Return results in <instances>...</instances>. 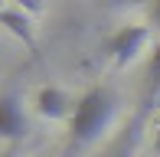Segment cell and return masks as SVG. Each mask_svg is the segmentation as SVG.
<instances>
[{"label":"cell","instance_id":"obj_1","mask_svg":"<svg viewBox=\"0 0 160 157\" xmlns=\"http://www.w3.org/2000/svg\"><path fill=\"white\" fill-rule=\"evenodd\" d=\"M114 111H118V95H114L111 85L98 82L92 89H85L69 118V151H82V147L95 144L111 128Z\"/></svg>","mask_w":160,"mask_h":157},{"label":"cell","instance_id":"obj_2","mask_svg":"<svg viewBox=\"0 0 160 157\" xmlns=\"http://www.w3.org/2000/svg\"><path fill=\"white\" fill-rule=\"evenodd\" d=\"M150 26H144V23H124V26H118V30L108 36L105 43V49H108V56H111V62L114 66H131V62H137L141 59V53L150 46Z\"/></svg>","mask_w":160,"mask_h":157},{"label":"cell","instance_id":"obj_3","mask_svg":"<svg viewBox=\"0 0 160 157\" xmlns=\"http://www.w3.org/2000/svg\"><path fill=\"white\" fill-rule=\"evenodd\" d=\"M26 131H30V124H26L20 98L17 95H0V138L17 147V141H23Z\"/></svg>","mask_w":160,"mask_h":157},{"label":"cell","instance_id":"obj_4","mask_svg":"<svg viewBox=\"0 0 160 157\" xmlns=\"http://www.w3.org/2000/svg\"><path fill=\"white\" fill-rule=\"evenodd\" d=\"M33 108H36V115L56 121V118H72L75 102H72L69 92L59 89V85H42V89L36 92V98H33Z\"/></svg>","mask_w":160,"mask_h":157},{"label":"cell","instance_id":"obj_5","mask_svg":"<svg viewBox=\"0 0 160 157\" xmlns=\"http://www.w3.org/2000/svg\"><path fill=\"white\" fill-rule=\"evenodd\" d=\"M0 26H7V30H10L20 43H23V46L30 49L33 56L39 53L36 30H33V20L26 17V10H23V7H7V3H0Z\"/></svg>","mask_w":160,"mask_h":157},{"label":"cell","instance_id":"obj_6","mask_svg":"<svg viewBox=\"0 0 160 157\" xmlns=\"http://www.w3.org/2000/svg\"><path fill=\"white\" fill-rule=\"evenodd\" d=\"M147 92L150 95H160V43L150 49V62H147Z\"/></svg>","mask_w":160,"mask_h":157},{"label":"cell","instance_id":"obj_7","mask_svg":"<svg viewBox=\"0 0 160 157\" xmlns=\"http://www.w3.org/2000/svg\"><path fill=\"white\" fill-rule=\"evenodd\" d=\"M150 23H154L157 30H160V3H154V7H150Z\"/></svg>","mask_w":160,"mask_h":157},{"label":"cell","instance_id":"obj_8","mask_svg":"<svg viewBox=\"0 0 160 157\" xmlns=\"http://www.w3.org/2000/svg\"><path fill=\"white\" fill-rule=\"evenodd\" d=\"M154 154L160 157V121H157V128H154Z\"/></svg>","mask_w":160,"mask_h":157},{"label":"cell","instance_id":"obj_9","mask_svg":"<svg viewBox=\"0 0 160 157\" xmlns=\"http://www.w3.org/2000/svg\"><path fill=\"white\" fill-rule=\"evenodd\" d=\"M0 157H17V147H7V151H0Z\"/></svg>","mask_w":160,"mask_h":157}]
</instances>
